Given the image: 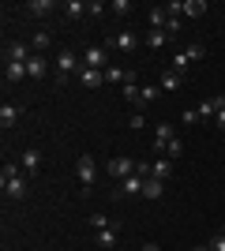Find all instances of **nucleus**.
<instances>
[{"label": "nucleus", "instance_id": "1", "mask_svg": "<svg viewBox=\"0 0 225 251\" xmlns=\"http://www.w3.org/2000/svg\"><path fill=\"white\" fill-rule=\"evenodd\" d=\"M26 173H23V165L19 161H8V165L0 169V188H4V195H8L11 202H19V199H26Z\"/></svg>", "mask_w": 225, "mask_h": 251}, {"label": "nucleus", "instance_id": "2", "mask_svg": "<svg viewBox=\"0 0 225 251\" xmlns=\"http://www.w3.org/2000/svg\"><path fill=\"white\" fill-rule=\"evenodd\" d=\"M53 68H56V83H68V75H79L83 60H79L72 49H60V52H56V60H53Z\"/></svg>", "mask_w": 225, "mask_h": 251}, {"label": "nucleus", "instance_id": "3", "mask_svg": "<svg viewBox=\"0 0 225 251\" xmlns=\"http://www.w3.org/2000/svg\"><path fill=\"white\" fill-rule=\"evenodd\" d=\"M75 173H79V188H83V195H86V191L94 188V173H98L94 154H79V161H75Z\"/></svg>", "mask_w": 225, "mask_h": 251}, {"label": "nucleus", "instance_id": "4", "mask_svg": "<svg viewBox=\"0 0 225 251\" xmlns=\"http://www.w3.org/2000/svg\"><path fill=\"white\" fill-rule=\"evenodd\" d=\"M139 45H143V38H139L135 30H117L113 38H109V45H105V49H117V52H135Z\"/></svg>", "mask_w": 225, "mask_h": 251}, {"label": "nucleus", "instance_id": "5", "mask_svg": "<svg viewBox=\"0 0 225 251\" xmlns=\"http://www.w3.org/2000/svg\"><path fill=\"white\" fill-rule=\"evenodd\" d=\"M105 173L113 180H128V176H135V161H131V157H109Z\"/></svg>", "mask_w": 225, "mask_h": 251}, {"label": "nucleus", "instance_id": "6", "mask_svg": "<svg viewBox=\"0 0 225 251\" xmlns=\"http://www.w3.org/2000/svg\"><path fill=\"white\" fill-rule=\"evenodd\" d=\"M143 184H147V180H143L139 173H135V176H128V180H120V188L113 191V199L124 202V199H131V195H143Z\"/></svg>", "mask_w": 225, "mask_h": 251}, {"label": "nucleus", "instance_id": "7", "mask_svg": "<svg viewBox=\"0 0 225 251\" xmlns=\"http://www.w3.org/2000/svg\"><path fill=\"white\" fill-rule=\"evenodd\" d=\"M83 64H86V68H94V72H105V68H109V49H105V45H90V49L83 52Z\"/></svg>", "mask_w": 225, "mask_h": 251}, {"label": "nucleus", "instance_id": "8", "mask_svg": "<svg viewBox=\"0 0 225 251\" xmlns=\"http://www.w3.org/2000/svg\"><path fill=\"white\" fill-rule=\"evenodd\" d=\"M173 139H176L173 124H158V131H154V154H158V157H165V147H169Z\"/></svg>", "mask_w": 225, "mask_h": 251}, {"label": "nucleus", "instance_id": "9", "mask_svg": "<svg viewBox=\"0 0 225 251\" xmlns=\"http://www.w3.org/2000/svg\"><path fill=\"white\" fill-rule=\"evenodd\" d=\"M19 116H23V105L4 101V109H0V127H4V131H11V127L19 124Z\"/></svg>", "mask_w": 225, "mask_h": 251}, {"label": "nucleus", "instance_id": "10", "mask_svg": "<svg viewBox=\"0 0 225 251\" xmlns=\"http://www.w3.org/2000/svg\"><path fill=\"white\" fill-rule=\"evenodd\" d=\"M30 56H34V49H30L26 42H11L8 52H4V60H8V64H11V60H15V64H26Z\"/></svg>", "mask_w": 225, "mask_h": 251}, {"label": "nucleus", "instance_id": "11", "mask_svg": "<svg viewBox=\"0 0 225 251\" xmlns=\"http://www.w3.org/2000/svg\"><path fill=\"white\" fill-rule=\"evenodd\" d=\"M79 83L86 86V90H98V86H105V72H94V68H79Z\"/></svg>", "mask_w": 225, "mask_h": 251}, {"label": "nucleus", "instance_id": "12", "mask_svg": "<svg viewBox=\"0 0 225 251\" xmlns=\"http://www.w3.org/2000/svg\"><path fill=\"white\" fill-rule=\"evenodd\" d=\"M19 165H23V173H26V176H34V173H38V169H42V154H38V150H23L19 154Z\"/></svg>", "mask_w": 225, "mask_h": 251}, {"label": "nucleus", "instance_id": "13", "mask_svg": "<svg viewBox=\"0 0 225 251\" xmlns=\"http://www.w3.org/2000/svg\"><path fill=\"white\" fill-rule=\"evenodd\" d=\"M26 75H30V79H45V75H49V60H45L42 52H34L30 60H26Z\"/></svg>", "mask_w": 225, "mask_h": 251}, {"label": "nucleus", "instance_id": "14", "mask_svg": "<svg viewBox=\"0 0 225 251\" xmlns=\"http://www.w3.org/2000/svg\"><path fill=\"white\" fill-rule=\"evenodd\" d=\"M169 176H173V161H169V157H158V161H150V180H161V184H165Z\"/></svg>", "mask_w": 225, "mask_h": 251}, {"label": "nucleus", "instance_id": "15", "mask_svg": "<svg viewBox=\"0 0 225 251\" xmlns=\"http://www.w3.org/2000/svg\"><path fill=\"white\" fill-rule=\"evenodd\" d=\"M180 83H184V75H180V72H173V68H169V72H161V75H158V86L165 90V94L180 90Z\"/></svg>", "mask_w": 225, "mask_h": 251}, {"label": "nucleus", "instance_id": "16", "mask_svg": "<svg viewBox=\"0 0 225 251\" xmlns=\"http://www.w3.org/2000/svg\"><path fill=\"white\" fill-rule=\"evenodd\" d=\"M53 8H56V0H30V4H26V11H30L34 19H49Z\"/></svg>", "mask_w": 225, "mask_h": 251}, {"label": "nucleus", "instance_id": "17", "mask_svg": "<svg viewBox=\"0 0 225 251\" xmlns=\"http://www.w3.org/2000/svg\"><path fill=\"white\" fill-rule=\"evenodd\" d=\"M128 79H135V72H128V68H120V64H109L105 68V83H128Z\"/></svg>", "mask_w": 225, "mask_h": 251}, {"label": "nucleus", "instance_id": "18", "mask_svg": "<svg viewBox=\"0 0 225 251\" xmlns=\"http://www.w3.org/2000/svg\"><path fill=\"white\" fill-rule=\"evenodd\" d=\"M83 15H90V4H83V0H68L64 4V19H83Z\"/></svg>", "mask_w": 225, "mask_h": 251}, {"label": "nucleus", "instance_id": "19", "mask_svg": "<svg viewBox=\"0 0 225 251\" xmlns=\"http://www.w3.org/2000/svg\"><path fill=\"white\" fill-rule=\"evenodd\" d=\"M143 45L158 52V49H165V45H169V34H165V30H150L147 38H143Z\"/></svg>", "mask_w": 225, "mask_h": 251}, {"label": "nucleus", "instance_id": "20", "mask_svg": "<svg viewBox=\"0 0 225 251\" xmlns=\"http://www.w3.org/2000/svg\"><path fill=\"white\" fill-rule=\"evenodd\" d=\"M147 23H150V30H165V23H169L165 8H150L147 11Z\"/></svg>", "mask_w": 225, "mask_h": 251}, {"label": "nucleus", "instance_id": "21", "mask_svg": "<svg viewBox=\"0 0 225 251\" xmlns=\"http://www.w3.org/2000/svg\"><path fill=\"white\" fill-rule=\"evenodd\" d=\"M4 79H8V83H19V79H26V64H4Z\"/></svg>", "mask_w": 225, "mask_h": 251}, {"label": "nucleus", "instance_id": "22", "mask_svg": "<svg viewBox=\"0 0 225 251\" xmlns=\"http://www.w3.org/2000/svg\"><path fill=\"white\" fill-rule=\"evenodd\" d=\"M98 236V248H117V225H109V229H101V232H94Z\"/></svg>", "mask_w": 225, "mask_h": 251}, {"label": "nucleus", "instance_id": "23", "mask_svg": "<svg viewBox=\"0 0 225 251\" xmlns=\"http://www.w3.org/2000/svg\"><path fill=\"white\" fill-rule=\"evenodd\" d=\"M49 45H53V34H49V30H38V34L30 38V49H34V52H45Z\"/></svg>", "mask_w": 225, "mask_h": 251}, {"label": "nucleus", "instance_id": "24", "mask_svg": "<svg viewBox=\"0 0 225 251\" xmlns=\"http://www.w3.org/2000/svg\"><path fill=\"white\" fill-rule=\"evenodd\" d=\"M161 195H165V184H161V180H147V184H143V199H161Z\"/></svg>", "mask_w": 225, "mask_h": 251}, {"label": "nucleus", "instance_id": "25", "mask_svg": "<svg viewBox=\"0 0 225 251\" xmlns=\"http://www.w3.org/2000/svg\"><path fill=\"white\" fill-rule=\"evenodd\" d=\"M184 15H188V19H203L206 4H203V0H188V4H184Z\"/></svg>", "mask_w": 225, "mask_h": 251}, {"label": "nucleus", "instance_id": "26", "mask_svg": "<svg viewBox=\"0 0 225 251\" xmlns=\"http://www.w3.org/2000/svg\"><path fill=\"white\" fill-rule=\"evenodd\" d=\"M158 90H161V86H143V94H139V105H135V113H139V109H147L150 101H158Z\"/></svg>", "mask_w": 225, "mask_h": 251}, {"label": "nucleus", "instance_id": "27", "mask_svg": "<svg viewBox=\"0 0 225 251\" xmlns=\"http://www.w3.org/2000/svg\"><path fill=\"white\" fill-rule=\"evenodd\" d=\"M139 94H143V86L135 83V79H128V83H124V101H131V105H139Z\"/></svg>", "mask_w": 225, "mask_h": 251}, {"label": "nucleus", "instance_id": "28", "mask_svg": "<svg viewBox=\"0 0 225 251\" xmlns=\"http://www.w3.org/2000/svg\"><path fill=\"white\" fill-rule=\"evenodd\" d=\"M109 15H120V19L131 15V0H113V4H109Z\"/></svg>", "mask_w": 225, "mask_h": 251}, {"label": "nucleus", "instance_id": "29", "mask_svg": "<svg viewBox=\"0 0 225 251\" xmlns=\"http://www.w3.org/2000/svg\"><path fill=\"white\" fill-rule=\"evenodd\" d=\"M184 52H188V60H203V56H206V45L203 42H192V45H188V49H184Z\"/></svg>", "mask_w": 225, "mask_h": 251}, {"label": "nucleus", "instance_id": "30", "mask_svg": "<svg viewBox=\"0 0 225 251\" xmlns=\"http://www.w3.org/2000/svg\"><path fill=\"white\" fill-rule=\"evenodd\" d=\"M161 8H165V15L180 19V15H184V0H169V4H161Z\"/></svg>", "mask_w": 225, "mask_h": 251}, {"label": "nucleus", "instance_id": "31", "mask_svg": "<svg viewBox=\"0 0 225 251\" xmlns=\"http://www.w3.org/2000/svg\"><path fill=\"white\" fill-rule=\"evenodd\" d=\"M109 225H117V221H109L105 214H94V218H90V229L94 232H101V229H109Z\"/></svg>", "mask_w": 225, "mask_h": 251}, {"label": "nucleus", "instance_id": "32", "mask_svg": "<svg viewBox=\"0 0 225 251\" xmlns=\"http://www.w3.org/2000/svg\"><path fill=\"white\" fill-rule=\"evenodd\" d=\"M180 154H184V143H180V139H173L169 147H165V157H169V161H176Z\"/></svg>", "mask_w": 225, "mask_h": 251}, {"label": "nucleus", "instance_id": "33", "mask_svg": "<svg viewBox=\"0 0 225 251\" xmlns=\"http://www.w3.org/2000/svg\"><path fill=\"white\" fill-rule=\"evenodd\" d=\"M188 64H192V60H188V52L180 49L176 56H173V72H180V75H184V68H188Z\"/></svg>", "mask_w": 225, "mask_h": 251}, {"label": "nucleus", "instance_id": "34", "mask_svg": "<svg viewBox=\"0 0 225 251\" xmlns=\"http://www.w3.org/2000/svg\"><path fill=\"white\" fill-rule=\"evenodd\" d=\"M128 127H131V131H139V127H147V116H143V113H131V116H128Z\"/></svg>", "mask_w": 225, "mask_h": 251}, {"label": "nucleus", "instance_id": "35", "mask_svg": "<svg viewBox=\"0 0 225 251\" xmlns=\"http://www.w3.org/2000/svg\"><path fill=\"white\" fill-rule=\"evenodd\" d=\"M105 11H109V4H101V0H90V15H94V19H101Z\"/></svg>", "mask_w": 225, "mask_h": 251}, {"label": "nucleus", "instance_id": "36", "mask_svg": "<svg viewBox=\"0 0 225 251\" xmlns=\"http://www.w3.org/2000/svg\"><path fill=\"white\" fill-rule=\"evenodd\" d=\"M210 251H225V229L218 236H210Z\"/></svg>", "mask_w": 225, "mask_h": 251}, {"label": "nucleus", "instance_id": "37", "mask_svg": "<svg viewBox=\"0 0 225 251\" xmlns=\"http://www.w3.org/2000/svg\"><path fill=\"white\" fill-rule=\"evenodd\" d=\"M180 120H184V124H199V113H195V109H184Z\"/></svg>", "mask_w": 225, "mask_h": 251}, {"label": "nucleus", "instance_id": "38", "mask_svg": "<svg viewBox=\"0 0 225 251\" xmlns=\"http://www.w3.org/2000/svg\"><path fill=\"white\" fill-rule=\"evenodd\" d=\"M214 120H218V127H222V131H225V109H222V113L214 116Z\"/></svg>", "mask_w": 225, "mask_h": 251}, {"label": "nucleus", "instance_id": "39", "mask_svg": "<svg viewBox=\"0 0 225 251\" xmlns=\"http://www.w3.org/2000/svg\"><path fill=\"white\" fill-rule=\"evenodd\" d=\"M139 251H161V248H158V244H143Z\"/></svg>", "mask_w": 225, "mask_h": 251}, {"label": "nucleus", "instance_id": "40", "mask_svg": "<svg viewBox=\"0 0 225 251\" xmlns=\"http://www.w3.org/2000/svg\"><path fill=\"white\" fill-rule=\"evenodd\" d=\"M192 251H210V244H199V248H192Z\"/></svg>", "mask_w": 225, "mask_h": 251}]
</instances>
